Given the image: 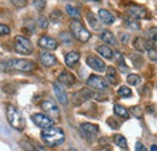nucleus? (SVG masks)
<instances>
[{
    "label": "nucleus",
    "instance_id": "nucleus-1",
    "mask_svg": "<svg viewBox=\"0 0 157 151\" xmlns=\"http://www.w3.org/2000/svg\"><path fill=\"white\" fill-rule=\"evenodd\" d=\"M41 139L47 146H57L64 141L65 135L58 127H50L44 130V132L41 133Z\"/></svg>",
    "mask_w": 157,
    "mask_h": 151
},
{
    "label": "nucleus",
    "instance_id": "nucleus-2",
    "mask_svg": "<svg viewBox=\"0 0 157 151\" xmlns=\"http://www.w3.org/2000/svg\"><path fill=\"white\" fill-rule=\"evenodd\" d=\"M6 117H7V121H9V123H10L11 127H13L17 131H23L24 130L25 121H24L23 116L21 115L18 109L15 105L9 104L6 106Z\"/></svg>",
    "mask_w": 157,
    "mask_h": 151
},
{
    "label": "nucleus",
    "instance_id": "nucleus-3",
    "mask_svg": "<svg viewBox=\"0 0 157 151\" xmlns=\"http://www.w3.org/2000/svg\"><path fill=\"white\" fill-rule=\"evenodd\" d=\"M70 30H71L73 35L78 39V41H81V42H86L91 38L90 32L83 27V24L80 21H78V19H74L70 23Z\"/></svg>",
    "mask_w": 157,
    "mask_h": 151
},
{
    "label": "nucleus",
    "instance_id": "nucleus-4",
    "mask_svg": "<svg viewBox=\"0 0 157 151\" xmlns=\"http://www.w3.org/2000/svg\"><path fill=\"white\" fill-rule=\"evenodd\" d=\"M15 51L21 55H32L34 51V47L28 38L17 35L15 38Z\"/></svg>",
    "mask_w": 157,
    "mask_h": 151
},
{
    "label": "nucleus",
    "instance_id": "nucleus-5",
    "mask_svg": "<svg viewBox=\"0 0 157 151\" xmlns=\"http://www.w3.org/2000/svg\"><path fill=\"white\" fill-rule=\"evenodd\" d=\"M10 68L17 70V72H23V73H30L34 69V62L24 58H18V59H12L7 64Z\"/></svg>",
    "mask_w": 157,
    "mask_h": 151
},
{
    "label": "nucleus",
    "instance_id": "nucleus-6",
    "mask_svg": "<svg viewBox=\"0 0 157 151\" xmlns=\"http://www.w3.org/2000/svg\"><path fill=\"white\" fill-rule=\"evenodd\" d=\"M41 108L45 113L47 114V116L50 118H52L53 121L55 120H58L59 118V108L57 106V104L52 100H44L41 103Z\"/></svg>",
    "mask_w": 157,
    "mask_h": 151
},
{
    "label": "nucleus",
    "instance_id": "nucleus-7",
    "mask_svg": "<svg viewBox=\"0 0 157 151\" xmlns=\"http://www.w3.org/2000/svg\"><path fill=\"white\" fill-rule=\"evenodd\" d=\"M32 121L35 123V126H38L40 128H50L53 126V120L50 118L47 115L45 114H34L32 115Z\"/></svg>",
    "mask_w": 157,
    "mask_h": 151
},
{
    "label": "nucleus",
    "instance_id": "nucleus-8",
    "mask_svg": "<svg viewBox=\"0 0 157 151\" xmlns=\"http://www.w3.org/2000/svg\"><path fill=\"white\" fill-rule=\"evenodd\" d=\"M127 14H128V17L133 19H141V18H146L149 17V11L143 7V6H139V5H132L127 9Z\"/></svg>",
    "mask_w": 157,
    "mask_h": 151
},
{
    "label": "nucleus",
    "instance_id": "nucleus-9",
    "mask_svg": "<svg viewBox=\"0 0 157 151\" xmlns=\"http://www.w3.org/2000/svg\"><path fill=\"white\" fill-rule=\"evenodd\" d=\"M80 130H81V134L86 138V139H93L97 137V134L99 133V127L97 125H93V123H88V122H85V123H81L80 126Z\"/></svg>",
    "mask_w": 157,
    "mask_h": 151
},
{
    "label": "nucleus",
    "instance_id": "nucleus-10",
    "mask_svg": "<svg viewBox=\"0 0 157 151\" xmlns=\"http://www.w3.org/2000/svg\"><path fill=\"white\" fill-rule=\"evenodd\" d=\"M86 62H87V64H88L90 68H92L93 70H96V72H98V73H103V72H105V69H106L105 63H104L99 57L94 56V55H91V56L87 57Z\"/></svg>",
    "mask_w": 157,
    "mask_h": 151
},
{
    "label": "nucleus",
    "instance_id": "nucleus-11",
    "mask_svg": "<svg viewBox=\"0 0 157 151\" xmlns=\"http://www.w3.org/2000/svg\"><path fill=\"white\" fill-rule=\"evenodd\" d=\"M87 85H88L90 87L94 88V90H100V91L106 90V87H108V82H106L103 77H100V76H98V75L90 76L88 80H87Z\"/></svg>",
    "mask_w": 157,
    "mask_h": 151
},
{
    "label": "nucleus",
    "instance_id": "nucleus-12",
    "mask_svg": "<svg viewBox=\"0 0 157 151\" xmlns=\"http://www.w3.org/2000/svg\"><path fill=\"white\" fill-rule=\"evenodd\" d=\"M53 92L57 97V99L59 100V103H62L63 105H67L68 104V95L65 90L63 88V86L59 83L58 81L53 82Z\"/></svg>",
    "mask_w": 157,
    "mask_h": 151
},
{
    "label": "nucleus",
    "instance_id": "nucleus-13",
    "mask_svg": "<svg viewBox=\"0 0 157 151\" xmlns=\"http://www.w3.org/2000/svg\"><path fill=\"white\" fill-rule=\"evenodd\" d=\"M39 45L40 47H42L45 50H50V51L56 50L57 46H58V44H57V41L55 39L50 38V37H46V35L45 37H41L39 39Z\"/></svg>",
    "mask_w": 157,
    "mask_h": 151
},
{
    "label": "nucleus",
    "instance_id": "nucleus-14",
    "mask_svg": "<svg viewBox=\"0 0 157 151\" xmlns=\"http://www.w3.org/2000/svg\"><path fill=\"white\" fill-rule=\"evenodd\" d=\"M58 82L59 83H63L64 86H67V87H70V86H73L74 83H75V76L73 75L71 73H69V72H62L58 76Z\"/></svg>",
    "mask_w": 157,
    "mask_h": 151
},
{
    "label": "nucleus",
    "instance_id": "nucleus-15",
    "mask_svg": "<svg viewBox=\"0 0 157 151\" xmlns=\"http://www.w3.org/2000/svg\"><path fill=\"white\" fill-rule=\"evenodd\" d=\"M91 97H93V92L92 91H90L88 88H82L81 91H78V92H76L74 95L73 99H74L75 104H81L82 102H85L86 99H88Z\"/></svg>",
    "mask_w": 157,
    "mask_h": 151
},
{
    "label": "nucleus",
    "instance_id": "nucleus-16",
    "mask_svg": "<svg viewBox=\"0 0 157 151\" xmlns=\"http://www.w3.org/2000/svg\"><path fill=\"white\" fill-rule=\"evenodd\" d=\"M40 62L44 67H52L55 64H57V58L51 55V53H47V52H42L40 53Z\"/></svg>",
    "mask_w": 157,
    "mask_h": 151
},
{
    "label": "nucleus",
    "instance_id": "nucleus-17",
    "mask_svg": "<svg viewBox=\"0 0 157 151\" xmlns=\"http://www.w3.org/2000/svg\"><path fill=\"white\" fill-rule=\"evenodd\" d=\"M106 79H108L109 83L113 85V86H116V85L118 83V81H120L118 74L114 67H109V68H106Z\"/></svg>",
    "mask_w": 157,
    "mask_h": 151
},
{
    "label": "nucleus",
    "instance_id": "nucleus-18",
    "mask_svg": "<svg viewBox=\"0 0 157 151\" xmlns=\"http://www.w3.org/2000/svg\"><path fill=\"white\" fill-rule=\"evenodd\" d=\"M100 39H101L104 42H106V44L117 46V40H116L115 35H114L110 30H103L101 34H100Z\"/></svg>",
    "mask_w": 157,
    "mask_h": 151
},
{
    "label": "nucleus",
    "instance_id": "nucleus-19",
    "mask_svg": "<svg viewBox=\"0 0 157 151\" xmlns=\"http://www.w3.org/2000/svg\"><path fill=\"white\" fill-rule=\"evenodd\" d=\"M99 15V18L100 21L103 22V23H105V24H111V23H114L115 22V17L108 11V10H104V9H100L98 12Z\"/></svg>",
    "mask_w": 157,
    "mask_h": 151
},
{
    "label": "nucleus",
    "instance_id": "nucleus-20",
    "mask_svg": "<svg viewBox=\"0 0 157 151\" xmlns=\"http://www.w3.org/2000/svg\"><path fill=\"white\" fill-rule=\"evenodd\" d=\"M80 59V53L76 51H73V52H69L67 56H65V64L68 67H73L74 64H76Z\"/></svg>",
    "mask_w": 157,
    "mask_h": 151
},
{
    "label": "nucleus",
    "instance_id": "nucleus-21",
    "mask_svg": "<svg viewBox=\"0 0 157 151\" xmlns=\"http://www.w3.org/2000/svg\"><path fill=\"white\" fill-rule=\"evenodd\" d=\"M133 46H134V48L139 51V52H144V51H146L147 50V44H146V40L144 38H140V37H138V38L134 39V41H133Z\"/></svg>",
    "mask_w": 157,
    "mask_h": 151
},
{
    "label": "nucleus",
    "instance_id": "nucleus-22",
    "mask_svg": "<svg viewBox=\"0 0 157 151\" xmlns=\"http://www.w3.org/2000/svg\"><path fill=\"white\" fill-rule=\"evenodd\" d=\"M97 51H98L99 55H101V56L104 57V58H106V59H111L113 56H114L113 50H111L109 46H106V45H101V46H99L98 48H97Z\"/></svg>",
    "mask_w": 157,
    "mask_h": 151
},
{
    "label": "nucleus",
    "instance_id": "nucleus-23",
    "mask_svg": "<svg viewBox=\"0 0 157 151\" xmlns=\"http://www.w3.org/2000/svg\"><path fill=\"white\" fill-rule=\"evenodd\" d=\"M114 143L117 145L118 148H121V149H127V140L121 134H115L114 135Z\"/></svg>",
    "mask_w": 157,
    "mask_h": 151
},
{
    "label": "nucleus",
    "instance_id": "nucleus-24",
    "mask_svg": "<svg viewBox=\"0 0 157 151\" xmlns=\"http://www.w3.org/2000/svg\"><path fill=\"white\" fill-rule=\"evenodd\" d=\"M146 40L147 44V50L152 48V50H157V34H149Z\"/></svg>",
    "mask_w": 157,
    "mask_h": 151
},
{
    "label": "nucleus",
    "instance_id": "nucleus-25",
    "mask_svg": "<svg viewBox=\"0 0 157 151\" xmlns=\"http://www.w3.org/2000/svg\"><path fill=\"white\" fill-rule=\"evenodd\" d=\"M114 111H115V114H116L117 116L122 117V118H128V117H129V113H128V110H127L126 108H123V106L118 105V104H116V105L114 106Z\"/></svg>",
    "mask_w": 157,
    "mask_h": 151
},
{
    "label": "nucleus",
    "instance_id": "nucleus-26",
    "mask_svg": "<svg viewBox=\"0 0 157 151\" xmlns=\"http://www.w3.org/2000/svg\"><path fill=\"white\" fill-rule=\"evenodd\" d=\"M67 12H68V15L71 17V18H75L78 19L80 17V10H78V7H75V6H73V5H67Z\"/></svg>",
    "mask_w": 157,
    "mask_h": 151
},
{
    "label": "nucleus",
    "instance_id": "nucleus-27",
    "mask_svg": "<svg viewBox=\"0 0 157 151\" xmlns=\"http://www.w3.org/2000/svg\"><path fill=\"white\" fill-rule=\"evenodd\" d=\"M117 93L121 98H129V97L132 95V91H131V88L127 87V86H121V87L118 88Z\"/></svg>",
    "mask_w": 157,
    "mask_h": 151
},
{
    "label": "nucleus",
    "instance_id": "nucleus-28",
    "mask_svg": "<svg viewBox=\"0 0 157 151\" xmlns=\"http://www.w3.org/2000/svg\"><path fill=\"white\" fill-rule=\"evenodd\" d=\"M127 82L129 85H132V86H138L141 82V79L137 74H129V75L127 76Z\"/></svg>",
    "mask_w": 157,
    "mask_h": 151
},
{
    "label": "nucleus",
    "instance_id": "nucleus-29",
    "mask_svg": "<svg viewBox=\"0 0 157 151\" xmlns=\"http://www.w3.org/2000/svg\"><path fill=\"white\" fill-rule=\"evenodd\" d=\"M50 18H51V21H53V22H59V21H62V18H63L62 12H60L59 10H53V11L51 12V15H50Z\"/></svg>",
    "mask_w": 157,
    "mask_h": 151
},
{
    "label": "nucleus",
    "instance_id": "nucleus-30",
    "mask_svg": "<svg viewBox=\"0 0 157 151\" xmlns=\"http://www.w3.org/2000/svg\"><path fill=\"white\" fill-rule=\"evenodd\" d=\"M87 21H88V23L91 24V27H93L94 29H98V21L96 18V16L93 15V14H88V16H87Z\"/></svg>",
    "mask_w": 157,
    "mask_h": 151
},
{
    "label": "nucleus",
    "instance_id": "nucleus-31",
    "mask_svg": "<svg viewBox=\"0 0 157 151\" xmlns=\"http://www.w3.org/2000/svg\"><path fill=\"white\" fill-rule=\"evenodd\" d=\"M131 111H132V114H133L137 118H141V117H143V109H141L139 105L131 108Z\"/></svg>",
    "mask_w": 157,
    "mask_h": 151
},
{
    "label": "nucleus",
    "instance_id": "nucleus-32",
    "mask_svg": "<svg viewBox=\"0 0 157 151\" xmlns=\"http://www.w3.org/2000/svg\"><path fill=\"white\" fill-rule=\"evenodd\" d=\"M126 23L128 24V27H131V28H133V29H140L139 23H138L136 19L131 18V17H128V18L126 19Z\"/></svg>",
    "mask_w": 157,
    "mask_h": 151
},
{
    "label": "nucleus",
    "instance_id": "nucleus-33",
    "mask_svg": "<svg viewBox=\"0 0 157 151\" xmlns=\"http://www.w3.org/2000/svg\"><path fill=\"white\" fill-rule=\"evenodd\" d=\"M33 5H34V7H35L36 10L41 11V10H44V7H45L46 2H45V0H34Z\"/></svg>",
    "mask_w": 157,
    "mask_h": 151
},
{
    "label": "nucleus",
    "instance_id": "nucleus-34",
    "mask_svg": "<svg viewBox=\"0 0 157 151\" xmlns=\"http://www.w3.org/2000/svg\"><path fill=\"white\" fill-rule=\"evenodd\" d=\"M38 23H39V25L42 29H46L48 27V21H47L46 17H44V16H40L39 19H38Z\"/></svg>",
    "mask_w": 157,
    "mask_h": 151
},
{
    "label": "nucleus",
    "instance_id": "nucleus-35",
    "mask_svg": "<svg viewBox=\"0 0 157 151\" xmlns=\"http://www.w3.org/2000/svg\"><path fill=\"white\" fill-rule=\"evenodd\" d=\"M114 55H115V60L118 63V65H120V67L123 65V64H124V58H123V56H122L120 52H115Z\"/></svg>",
    "mask_w": 157,
    "mask_h": 151
},
{
    "label": "nucleus",
    "instance_id": "nucleus-36",
    "mask_svg": "<svg viewBox=\"0 0 157 151\" xmlns=\"http://www.w3.org/2000/svg\"><path fill=\"white\" fill-rule=\"evenodd\" d=\"M7 34H10V28L6 24L0 23V35H7Z\"/></svg>",
    "mask_w": 157,
    "mask_h": 151
},
{
    "label": "nucleus",
    "instance_id": "nucleus-37",
    "mask_svg": "<svg viewBox=\"0 0 157 151\" xmlns=\"http://www.w3.org/2000/svg\"><path fill=\"white\" fill-rule=\"evenodd\" d=\"M11 1L17 7H24L27 5V0H11Z\"/></svg>",
    "mask_w": 157,
    "mask_h": 151
},
{
    "label": "nucleus",
    "instance_id": "nucleus-38",
    "mask_svg": "<svg viewBox=\"0 0 157 151\" xmlns=\"http://www.w3.org/2000/svg\"><path fill=\"white\" fill-rule=\"evenodd\" d=\"M146 51H147V53H149V57H150V59H152V60L157 62V52H156V50L149 48V50H146Z\"/></svg>",
    "mask_w": 157,
    "mask_h": 151
},
{
    "label": "nucleus",
    "instance_id": "nucleus-39",
    "mask_svg": "<svg viewBox=\"0 0 157 151\" xmlns=\"http://www.w3.org/2000/svg\"><path fill=\"white\" fill-rule=\"evenodd\" d=\"M60 39H62V41L65 42V44H70V42H71L70 35H69L68 33H62V34H60Z\"/></svg>",
    "mask_w": 157,
    "mask_h": 151
},
{
    "label": "nucleus",
    "instance_id": "nucleus-40",
    "mask_svg": "<svg viewBox=\"0 0 157 151\" xmlns=\"http://www.w3.org/2000/svg\"><path fill=\"white\" fill-rule=\"evenodd\" d=\"M117 121H115L114 118H108V125L110 126V127H113V128H115V130H117L118 128V123H116Z\"/></svg>",
    "mask_w": 157,
    "mask_h": 151
},
{
    "label": "nucleus",
    "instance_id": "nucleus-41",
    "mask_svg": "<svg viewBox=\"0 0 157 151\" xmlns=\"http://www.w3.org/2000/svg\"><path fill=\"white\" fill-rule=\"evenodd\" d=\"M136 151H147V149L144 146V144H143V143L138 141L137 144H136Z\"/></svg>",
    "mask_w": 157,
    "mask_h": 151
},
{
    "label": "nucleus",
    "instance_id": "nucleus-42",
    "mask_svg": "<svg viewBox=\"0 0 157 151\" xmlns=\"http://www.w3.org/2000/svg\"><path fill=\"white\" fill-rule=\"evenodd\" d=\"M121 40H122V42H127V40H128V34H121Z\"/></svg>",
    "mask_w": 157,
    "mask_h": 151
},
{
    "label": "nucleus",
    "instance_id": "nucleus-43",
    "mask_svg": "<svg viewBox=\"0 0 157 151\" xmlns=\"http://www.w3.org/2000/svg\"><path fill=\"white\" fill-rule=\"evenodd\" d=\"M151 151H157V146H156V145H152V146H151Z\"/></svg>",
    "mask_w": 157,
    "mask_h": 151
},
{
    "label": "nucleus",
    "instance_id": "nucleus-44",
    "mask_svg": "<svg viewBox=\"0 0 157 151\" xmlns=\"http://www.w3.org/2000/svg\"><path fill=\"white\" fill-rule=\"evenodd\" d=\"M100 151H111V150H109V149H101Z\"/></svg>",
    "mask_w": 157,
    "mask_h": 151
},
{
    "label": "nucleus",
    "instance_id": "nucleus-45",
    "mask_svg": "<svg viewBox=\"0 0 157 151\" xmlns=\"http://www.w3.org/2000/svg\"><path fill=\"white\" fill-rule=\"evenodd\" d=\"M68 151H78V150H76V149H69Z\"/></svg>",
    "mask_w": 157,
    "mask_h": 151
},
{
    "label": "nucleus",
    "instance_id": "nucleus-46",
    "mask_svg": "<svg viewBox=\"0 0 157 151\" xmlns=\"http://www.w3.org/2000/svg\"><path fill=\"white\" fill-rule=\"evenodd\" d=\"M93 1H99V0H93Z\"/></svg>",
    "mask_w": 157,
    "mask_h": 151
}]
</instances>
